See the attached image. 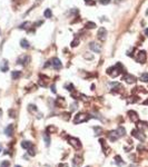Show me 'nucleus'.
<instances>
[{
	"label": "nucleus",
	"instance_id": "1",
	"mask_svg": "<svg viewBox=\"0 0 148 167\" xmlns=\"http://www.w3.org/2000/svg\"><path fill=\"white\" fill-rule=\"evenodd\" d=\"M88 119H90V116L87 115V114H84V113H79L75 116V119L74 122L75 124H81V122H85L87 121Z\"/></svg>",
	"mask_w": 148,
	"mask_h": 167
},
{
	"label": "nucleus",
	"instance_id": "2",
	"mask_svg": "<svg viewBox=\"0 0 148 167\" xmlns=\"http://www.w3.org/2000/svg\"><path fill=\"white\" fill-rule=\"evenodd\" d=\"M146 59H147V52H146L145 50L138 51V53H137V56H136V61L139 62V64H145Z\"/></svg>",
	"mask_w": 148,
	"mask_h": 167
},
{
	"label": "nucleus",
	"instance_id": "3",
	"mask_svg": "<svg viewBox=\"0 0 148 167\" xmlns=\"http://www.w3.org/2000/svg\"><path fill=\"white\" fill-rule=\"evenodd\" d=\"M106 37H107V30H106V28H104V27H100V28L98 29V31H97V38H98L100 41H105Z\"/></svg>",
	"mask_w": 148,
	"mask_h": 167
},
{
	"label": "nucleus",
	"instance_id": "4",
	"mask_svg": "<svg viewBox=\"0 0 148 167\" xmlns=\"http://www.w3.org/2000/svg\"><path fill=\"white\" fill-rule=\"evenodd\" d=\"M68 142H69V144L71 145V146L74 147L75 149H80V148H81V144H80V140H79L78 138L69 137V139H68Z\"/></svg>",
	"mask_w": 148,
	"mask_h": 167
},
{
	"label": "nucleus",
	"instance_id": "5",
	"mask_svg": "<svg viewBox=\"0 0 148 167\" xmlns=\"http://www.w3.org/2000/svg\"><path fill=\"white\" fill-rule=\"evenodd\" d=\"M30 61V57L27 55H22L20 56V57L17 59V64L18 65H22V66H26V65H28V62Z\"/></svg>",
	"mask_w": 148,
	"mask_h": 167
},
{
	"label": "nucleus",
	"instance_id": "6",
	"mask_svg": "<svg viewBox=\"0 0 148 167\" xmlns=\"http://www.w3.org/2000/svg\"><path fill=\"white\" fill-rule=\"evenodd\" d=\"M123 80H125L127 84H134V82H136V77L132 75H130V73H125L123 77Z\"/></svg>",
	"mask_w": 148,
	"mask_h": 167
},
{
	"label": "nucleus",
	"instance_id": "7",
	"mask_svg": "<svg viewBox=\"0 0 148 167\" xmlns=\"http://www.w3.org/2000/svg\"><path fill=\"white\" fill-rule=\"evenodd\" d=\"M51 65H52V67H54V69H56V70H59V69H61V67H63V64H61L60 59L57 57H55L54 59L51 60Z\"/></svg>",
	"mask_w": 148,
	"mask_h": 167
},
{
	"label": "nucleus",
	"instance_id": "8",
	"mask_svg": "<svg viewBox=\"0 0 148 167\" xmlns=\"http://www.w3.org/2000/svg\"><path fill=\"white\" fill-rule=\"evenodd\" d=\"M89 48L91 49L94 52H97V53H100V52H101V47H100V45L96 44V42H90Z\"/></svg>",
	"mask_w": 148,
	"mask_h": 167
},
{
	"label": "nucleus",
	"instance_id": "9",
	"mask_svg": "<svg viewBox=\"0 0 148 167\" xmlns=\"http://www.w3.org/2000/svg\"><path fill=\"white\" fill-rule=\"evenodd\" d=\"M8 69H9V64H8V60L3 59L2 61L0 62V70L2 72H7Z\"/></svg>",
	"mask_w": 148,
	"mask_h": 167
},
{
	"label": "nucleus",
	"instance_id": "10",
	"mask_svg": "<svg viewBox=\"0 0 148 167\" xmlns=\"http://www.w3.org/2000/svg\"><path fill=\"white\" fill-rule=\"evenodd\" d=\"M131 135L134 136V137H136L137 139L141 140V142H144V140H145V136H144L139 130H137V129H134V130L131 131Z\"/></svg>",
	"mask_w": 148,
	"mask_h": 167
},
{
	"label": "nucleus",
	"instance_id": "11",
	"mask_svg": "<svg viewBox=\"0 0 148 167\" xmlns=\"http://www.w3.org/2000/svg\"><path fill=\"white\" fill-rule=\"evenodd\" d=\"M81 164H83V158L79 157V156H76V157L74 158V160H72V166L74 167H79Z\"/></svg>",
	"mask_w": 148,
	"mask_h": 167
},
{
	"label": "nucleus",
	"instance_id": "12",
	"mask_svg": "<svg viewBox=\"0 0 148 167\" xmlns=\"http://www.w3.org/2000/svg\"><path fill=\"white\" fill-rule=\"evenodd\" d=\"M5 134L7 136H12L14 135V125L12 124L8 125V126L6 127V129H5Z\"/></svg>",
	"mask_w": 148,
	"mask_h": 167
},
{
	"label": "nucleus",
	"instance_id": "13",
	"mask_svg": "<svg viewBox=\"0 0 148 167\" xmlns=\"http://www.w3.org/2000/svg\"><path fill=\"white\" fill-rule=\"evenodd\" d=\"M128 115H129L130 119H131L132 121H137V120H138V115H137L136 111H134V110H129V111H128Z\"/></svg>",
	"mask_w": 148,
	"mask_h": 167
},
{
	"label": "nucleus",
	"instance_id": "14",
	"mask_svg": "<svg viewBox=\"0 0 148 167\" xmlns=\"http://www.w3.org/2000/svg\"><path fill=\"white\" fill-rule=\"evenodd\" d=\"M108 137H109V139L111 140V142H116V140L119 138V136L117 135L116 131H110V133L108 134Z\"/></svg>",
	"mask_w": 148,
	"mask_h": 167
},
{
	"label": "nucleus",
	"instance_id": "15",
	"mask_svg": "<svg viewBox=\"0 0 148 167\" xmlns=\"http://www.w3.org/2000/svg\"><path fill=\"white\" fill-rule=\"evenodd\" d=\"M20 46H21V48H23V49H28L30 47V44L27 39H21L20 40Z\"/></svg>",
	"mask_w": 148,
	"mask_h": 167
},
{
	"label": "nucleus",
	"instance_id": "16",
	"mask_svg": "<svg viewBox=\"0 0 148 167\" xmlns=\"http://www.w3.org/2000/svg\"><path fill=\"white\" fill-rule=\"evenodd\" d=\"M42 138H43V140H45V143H46V146H49L50 145V136H49V133H48V131H46V133L43 134Z\"/></svg>",
	"mask_w": 148,
	"mask_h": 167
},
{
	"label": "nucleus",
	"instance_id": "17",
	"mask_svg": "<svg viewBox=\"0 0 148 167\" xmlns=\"http://www.w3.org/2000/svg\"><path fill=\"white\" fill-rule=\"evenodd\" d=\"M11 77H12V79H18V78H20L21 77V71H19V70H14V71H11Z\"/></svg>",
	"mask_w": 148,
	"mask_h": 167
},
{
	"label": "nucleus",
	"instance_id": "18",
	"mask_svg": "<svg viewBox=\"0 0 148 167\" xmlns=\"http://www.w3.org/2000/svg\"><path fill=\"white\" fill-rule=\"evenodd\" d=\"M116 133H117V135H118L119 137H121V136H125V134H126V130H125V128H124L123 126H119L118 128H117Z\"/></svg>",
	"mask_w": 148,
	"mask_h": 167
},
{
	"label": "nucleus",
	"instance_id": "19",
	"mask_svg": "<svg viewBox=\"0 0 148 167\" xmlns=\"http://www.w3.org/2000/svg\"><path fill=\"white\" fill-rule=\"evenodd\" d=\"M148 128V125H147V122L146 121H139L138 122V129H140L141 131H144L145 129H147Z\"/></svg>",
	"mask_w": 148,
	"mask_h": 167
},
{
	"label": "nucleus",
	"instance_id": "20",
	"mask_svg": "<svg viewBox=\"0 0 148 167\" xmlns=\"http://www.w3.org/2000/svg\"><path fill=\"white\" fill-rule=\"evenodd\" d=\"M21 146L26 149H30V148L34 147V145H32V143H30V142H22L21 143Z\"/></svg>",
	"mask_w": 148,
	"mask_h": 167
},
{
	"label": "nucleus",
	"instance_id": "21",
	"mask_svg": "<svg viewBox=\"0 0 148 167\" xmlns=\"http://www.w3.org/2000/svg\"><path fill=\"white\" fill-rule=\"evenodd\" d=\"M139 79H140L143 82H148V72L141 73V76H140V78H139Z\"/></svg>",
	"mask_w": 148,
	"mask_h": 167
},
{
	"label": "nucleus",
	"instance_id": "22",
	"mask_svg": "<svg viewBox=\"0 0 148 167\" xmlns=\"http://www.w3.org/2000/svg\"><path fill=\"white\" fill-rule=\"evenodd\" d=\"M86 28L87 29H94V28H96V24L92 22V21H88L87 24H86Z\"/></svg>",
	"mask_w": 148,
	"mask_h": 167
},
{
	"label": "nucleus",
	"instance_id": "23",
	"mask_svg": "<svg viewBox=\"0 0 148 167\" xmlns=\"http://www.w3.org/2000/svg\"><path fill=\"white\" fill-rule=\"evenodd\" d=\"M43 16H45V18H51L52 17V12L50 9H46L45 12H43Z\"/></svg>",
	"mask_w": 148,
	"mask_h": 167
},
{
	"label": "nucleus",
	"instance_id": "24",
	"mask_svg": "<svg viewBox=\"0 0 148 167\" xmlns=\"http://www.w3.org/2000/svg\"><path fill=\"white\" fill-rule=\"evenodd\" d=\"M29 26H31V22L27 21V22H23L22 24H20V26H19V28H20V29H28V28H29Z\"/></svg>",
	"mask_w": 148,
	"mask_h": 167
},
{
	"label": "nucleus",
	"instance_id": "25",
	"mask_svg": "<svg viewBox=\"0 0 148 167\" xmlns=\"http://www.w3.org/2000/svg\"><path fill=\"white\" fill-rule=\"evenodd\" d=\"M115 160H116V164H118L119 166L124 164V162H123V160H121V157H120V156H118V155H117L116 157H115Z\"/></svg>",
	"mask_w": 148,
	"mask_h": 167
},
{
	"label": "nucleus",
	"instance_id": "26",
	"mask_svg": "<svg viewBox=\"0 0 148 167\" xmlns=\"http://www.w3.org/2000/svg\"><path fill=\"white\" fill-rule=\"evenodd\" d=\"M94 130L96 131L97 135H100V134H103V128H101V127H94Z\"/></svg>",
	"mask_w": 148,
	"mask_h": 167
},
{
	"label": "nucleus",
	"instance_id": "27",
	"mask_svg": "<svg viewBox=\"0 0 148 167\" xmlns=\"http://www.w3.org/2000/svg\"><path fill=\"white\" fill-rule=\"evenodd\" d=\"M85 3L87 4V6H95V4H96V1H94V0H85Z\"/></svg>",
	"mask_w": 148,
	"mask_h": 167
},
{
	"label": "nucleus",
	"instance_id": "28",
	"mask_svg": "<svg viewBox=\"0 0 148 167\" xmlns=\"http://www.w3.org/2000/svg\"><path fill=\"white\" fill-rule=\"evenodd\" d=\"M9 165H10V163L8 160H3L1 163V165H0V167H9Z\"/></svg>",
	"mask_w": 148,
	"mask_h": 167
},
{
	"label": "nucleus",
	"instance_id": "29",
	"mask_svg": "<svg viewBox=\"0 0 148 167\" xmlns=\"http://www.w3.org/2000/svg\"><path fill=\"white\" fill-rule=\"evenodd\" d=\"M78 45H79V40H78V39L72 40V42H71V47H77Z\"/></svg>",
	"mask_w": 148,
	"mask_h": 167
},
{
	"label": "nucleus",
	"instance_id": "30",
	"mask_svg": "<svg viewBox=\"0 0 148 167\" xmlns=\"http://www.w3.org/2000/svg\"><path fill=\"white\" fill-rule=\"evenodd\" d=\"M28 109H29V111H37V108L36 106H34V105H29V107H28Z\"/></svg>",
	"mask_w": 148,
	"mask_h": 167
},
{
	"label": "nucleus",
	"instance_id": "31",
	"mask_svg": "<svg viewBox=\"0 0 148 167\" xmlns=\"http://www.w3.org/2000/svg\"><path fill=\"white\" fill-rule=\"evenodd\" d=\"M28 154H29L30 156H35V149H34V147H32V148H30V149H28Z\"/></svg>",
	"mask_w": 148,
	"mask_h": 167
},
{
	"label": "nucleus",
	"instance_id": "32",
	"mask_svg": "<svg viewBox=\"0 0 148 167\" xmlns=\"http://www.w3.org/2000/svg\"><path fill=\"white\" fill-rule=\"evenodd\" d=\"M66 88H67L69 91H74V85H72V84H69L67 87H66Z\"/></svg>",
	"mask_w": 148,
	"mask_h": 167
},
{
	"label": "nucleus",
	"instance_id": "33",
	"mask_svg": "<svg viewBox=\"0 0 148 167\" xmlns=\"http://www.w3.org/2000/svg\"><path fill=\"white\" fill-rule=\"evenodd\" d=\"M99 2L101 4H108V3H110V0H99Z\"/></svg>",
	"mask_w": 148,
	"mask_h": 167
},
{
	"label": "nucleus",
	"instance_id": "34",
	"mask_svg": "<svg viewBox=\"0 0 148 167\" xmlns=\"http://www.w3.org/2000/svg\"><path fill=\"white\" fill-rule=\"evenodd\" d=\"M76 108H77V102H74V104L71 105V108H70V111H74Z\"/></svg>",
	"mask_w": 148,
	"mask_h": 167
},
{
	"label": "nucleus",
	"instance_id": "35",
	"mask_svg": "<svg viewBox=\"0 0 148 167\" xmlns=\"http://www.w3.org/2000/svg\"><path fill=\"white\" fill-rule=\"evenodd\" d=\"M51 91L54 94H56V86H55V85H52V86H51Z\"/></svg>",
	"mask_w": 148,
	"mask_h": 167
},
{
	"label": "nucleus",
	"instance_id": "36",
	"mask_svg": "<svg viewBox=\"0 0 148 167\" xmlns=\"http://www.w3.org/2000/svg\"><path fill=\"white\" fill-rule=\"evenodd\" d=\"M48 130H50V131H55V130H56V128H55V127H48Z\"/></svg>",
	"mask_w": 148,
	"mask_h": 167
},
{
	"label": "nucleus",
	"instance_id": "37",
	"mask_svg": "<svg viewBox=\"0 0 148 167\" xmlns=\"http://www.w3.org/2000/svg\"><path fill=\"white\" fill-rule=\"evenodd\" d=\"M9 114H10V115H11V116H10V117H12V118L15 117V113H14V110H10V111H9Z\"/></svg>",
	"mask_w": 148,
	"mask_h": 167
},
{
	"label": "nucleus",
	"instance_id": "38",
	"mask_svg": "<svg viewBox=\"0 0 148 167\" xmlns=\"http://www.w3.org/2000/svg\"><path fill=\"white\" fill-rule=\"evenodd\" d=\"M59 167H68V165L67 164H60L59 165Z\"/></svg>",
	"mask_w": 148,
	"mask_h": 167
},
{
	"label": "nucleus",
	"instance_id": "39",
	"mask_svg": "<svg viewBox=\"0 0 148 167\" xmlns=\"http://www.w3.org/2000/svg\"><path fill=\"white\" fill-rule=\"evenodd\" d=\"M145 35L148 37V28H146V29H145Z\"/></svg>",
	"mask_w": 148,
	"mask_h": 167
},
{
	"label": "nucleus",
	"instance_id": "40",
	"mask_svg": "<svg viewBox=\"0 0 148 167\" xmlns=\"http://www.w3.org/2000/svg\"><path fill=\"white\" fill-rule=\"evenodd\" d=\"M1 151H2V145L0 144V153H1Z\"/></svg>",
	"mask_w": 148,
	"mask_h": 167
},
{
	"label": "nucleus",
	"instance_id": "41",
	"mask_svg": "<svg viewBox=\"0 0 148 167\" xmlns=\"http://www.w3.org/2000/svg\"><path fill=\"white\" fill-rule=\"evenodd\" d=\"M15 167H21V166H19V165H16V166H15Z\"/></svg>",
	"mask_w": 148,
	"mask_h": 167
},
{
	"label": "nucleus",
	"instance_id": "42",
	"mask_svg": "<svg viewBox=\"0 0 148 167\" xmlns=\"http://www.w3.org/2000/svg\"><path fill=\"white\" fill-rule=\"evenodd\" d=\"M0 115H1V110H0Z\"/></svg>",
	"mask_w": 148,
	"mask_h": 167
},
{
	"label": "nucleus",
	"instance_id": "43",
	"mask_svg": "<svg viewBox=\"0 0 148 167\" xmlns=\"http://www.w3.org/2000/svg\"><path fill=\"white\" fill-rule=\"evenodd\" d=\"M0 33H1V31H0Z\"/></svg>",
	"mask_w": 148,
	"mask_h": 167
}]
</instances>
